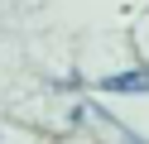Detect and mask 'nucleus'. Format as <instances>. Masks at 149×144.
<instances>
[{
  "instance_id": "nucleus-1",
  "label": "nucleus",
  "mask_w": 149,
  "mask_h": 144,
  "mask_svg": "<svg viewBox=\"0 0 149 144\" xmlns=\"http://www.w3.org/2000/svg\"><path fill=\"white\" fill-rule=\"evenodd\" d=\"M101 91H116V96H139V91H149V67H130V72L101 77Z\"/></svg>"
}]
</instances>
